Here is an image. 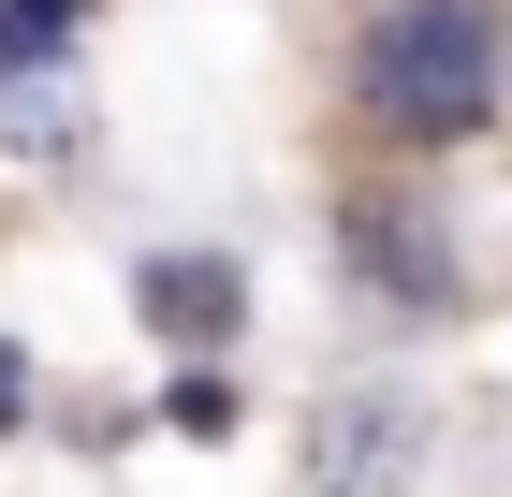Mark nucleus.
<instances>
[{
    "mask_svg": "<svg viewBox=\"0 0 512 497\" xmlns=\"http://www.w3.org/2000/svg\"><path fill=\"white\" fill-rule=\"evenodd\" d=\"M352 88L410 147H469L498 117V15L483 0H381V30L352 44Z\"/></svg>",
    "mask_w": 512,
    "mask_h": 497,
    "instance_id": "nucleus-1",
    "label": "nucleus"
},
{
    "mask_svg": "<svg viewBox=\"0 0 512 497\" xmlns=\"http://www.w3.org/2000/svg\"><path fill=\"white\" fill-rule=\"evenodd\" d=\"M337 249H352V278H381L395 307H454V249H439L425 205H337Z\"/></svg>",
    "mask_w": 512,
    "mask_h": 497,
    "instance_id": "nucleus-2",
    "label": "nucleus"
},
{
    "mask_svg": "<svg viewBox=\"0 0 512 497\" xmlns=\"http://www.w3.org/2000/svg\"><path fill=\"white\" fill-rule=\"evenodd\" d=\"M147 322L161 337H220V322H235V264H205V249L147 264Z\"/></svg>",
    "mask_w": 512,
    "mask_h": 497,
    "instance_id": "nucleus-3",
    "label": "nucleus"
},
{
    "mask_svg": "<svg viewBox=\"0 0 512 497\" xmlns=\"http://www.w3.org/2000/svg\"><path fill=\"white\" fill-rule=\"evenodd\" d=\"M395 454H410V410H366V424H322V483H352V497L381 483Z\"/></svg>",
    "mask_w": 512,
    "mask_h": 497,
    "instance_id": "nucleus-4",
    "label": "nucleus"
},
{
    "mask_svg": "<svg viewBox=\"0 0 512 497\" xmlns=\"http://www.w3.org/2000/svg\"><path fill=\"white\" fill-rule=\"evenodd\" d=\"M59 30H74V0H0V59H44Z\"/></svg>",
    "mask_w": 512,
    "mask_h": 497,
    "instance_id": "nucleus-5",
    "label": "nucleus"
},
{
    "mask_svg": "<svg viewBox=\"0 0 512 497\" xmlns=\"http://www.w3.org/2000/svg\"><path fill=\"white\" fill-rule=\"evenodd\" d=\"M176 424H191V439H220V424H235V381H205V366H191V381H176Z\"/></svg>",
    "mask_w": 512,
    "mask_h": 497,
    "instance_id": "nucleus-6",
    "label": "nucleus"
},
{
    "mask_svg": "<svg viewBox=\"0 0 512 497\" xmlns=\"http://www.w3.org/2000/svg\"><path fill=\"white\" fill-rule=\"evenodd\" d=\"M15 410H30V366H15V351H0V424H15Z\"/></svg>",
    "mask_w": 512,
    "mask_h": 497,
    "instance_id": "nucleus-7",
    "label": "nucleus"
}]
</instances>
